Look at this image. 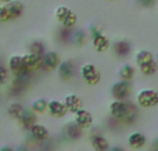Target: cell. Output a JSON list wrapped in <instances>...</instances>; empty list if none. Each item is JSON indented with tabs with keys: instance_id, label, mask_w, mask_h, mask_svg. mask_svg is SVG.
Wrapping results in <instances>:
<instances>
[{
	"instance_id": "obj_12",
	"label": "cell",
	"mask_w": 158,
	"mask_h": 151,
	"mask_svg": "<svg viewBox=\"0 0 158 151\" xmlns=\"http://www.w3.org/2000/svg\"><path fill=\"white\" fill-rule=\"evenodd\" d=\"M146 143H147V139H146V136L140 132L131 133L128 137V144L132 147V149H142V147L146 146Z\"/></svg>"
},
{
	"instance_id": "obj_10",
	"label": "cell",
	"mask_w": 158,
	"mask_h": 151,
	"mask_svg": "<svg viewBox=\"0 0 158 151\" xmlns=\"http://www.w3.org/2000/svg\"><path fill=\"white\" fill-rule=\"evenodd\" d=\"M47 110H49L50 115L56 116V118H61L67 114V108L64 103L58 101V100H53V101L47 103Z\"/></svg>"
},
{
	"instance_id": "obj_2",
	"label": "cell",
	"mask_w": 158,
	"mask_h": 151,
	"mask_svg": "<svg viewBox=\"0 0 158 151\" xmlns=\"http://www.w3.org/2000/svg\"><path fill=\"white\" fill-rule=\"evenodd\" d=\"M137 104L144 108L154 107L158 104V93L156 90H150V89L142 90L137 94Z\"/></svg>"
},
{
	"instance_id": "obj_26",
	"label": "cell",
	"mask_w": 158,
	"mask_h": 151,
	"mask_svg": "<svg viewBox=\"0 0 158 151\" xmlns=\"http://www.w3.org/2000/svg\"><path fill=\"white\" fill-rule=\"evenodd\" d=\"M85 39H86V35H85L83 31L78 29V31H74V32H72V43L81 46V44L85 43Z\"/></svg>"
},
{
	"instance_id": "obj_29",
	"label": "cell",
	"mask_w": 158,
	"mask_h": 151,
	"mask_svg": "<svg viewBox=\"0 0 158 151\" xmlns=\"http://www.w3.org/2000/svg\"><path fill=\"white\" fill-rule=\"evenodd\" d=\"M8 79V69L4 65H0V85H4Z\"/></svg>"
},
{
	"instance_id": "obj_27",
	"label": "cell",
	"mask_w": 158,
	"mask_h": 151,
	"mask_svg": "<svg viewBox=\"0 0 158 151\" xmlns=\"http://www.w3.org/2000/svg\"><path fill=\"white\" fill-rule=\"evenodd\" d=\"M140 69H142L143 74L151 75V74H154V72L157 71V65H156V63H154V60H153V61H150V63L142 64V65H140Z\"/></svg>"
},
{
	"instance_id": "obj_9",
	"label": "cell",
	"mask_w": 158,
	"mask_h": 151,
	"mask_svg": "<svg viewBox=\"0 0 158 151\" xmlns=\"http://www.w3.org/2000/svg\"><path fill=\"white\" fill-rule=\"evenodd\" d=\"M75 124L78 125L81 129H89L93 124L92 114L86 110H79L78 112H75Z\"/></svg>"
},
{
	"instance_id": "obj_14",
	"label": "cell",
	"mask_w": 158,
	"mask_h": 151,
	"mask_svg": "<svg viewBox=\"0 0 158 151\" xmlns=\"http://www.w3.org/2000/svg\"><path fill=\"white\" fill-rule=\"evenodd\" d=\"M6 8H7V13L10 15V19L18 18L24 13V6L21 2H10L6 4Z\"/></svg>"
},
{
	"instance_id": "obj_35",
	"label": "cell",
	"mask_w": 158,
	"mask_h": 151,
	"mask_svg": "<svg viewBox=\"0 0 158 151\" xmlns=\"http://www.w3.org/2000/svg\"><path fill=\"white\" fill-rule=\"evenodd\" d=\"M153 146H154V150H156V151H158V139H156V140H154Z\"/></svg>"
},
{
	"instance_id": "obj_22",
	"label": "cell",
	"mask_w": 158,
	"mask_h": 151,
	"mask_svg": "<svg viewBox=\"0 0 158 151\" xmlns=\"http://www.w3.org/2000/svg\"><path fill=\"white\" fill-rule=\"evenodd\" d=\"M29 51L32 53V54L40 55V57H42V54H43V51H44V43H43V42H40V40H33V42H31V44H29Z\"/></svg>"
},
{
	"instance_id": "obj_30",
	"label": "cell",
	"mask_w": 158,
	"mask_h": 151,
	"mask_svg": "<svg viewBox=\"0 0 158 151\" xmlns=\"http://www.w3.org/2000/svg\"><path fill=\"white\" fill-rule=\"evenodd\" d=\"M10 21V15L7 13V8H6V4L0 6V22H7Z\"/></svg>"
},
{
	"instance_id": "obj_28",
	"label": "cell",
	"mask_w": 158,
	"mask_h": 151,
	"mask_svg": "<svg viewBox=\"0 0 158 151\" xmlns=\"http://www.w3.org/2000/svg\"><path fill=\"white\" fill-rule=\"evenodd\" d=\"M61 22L64 24V28H71L72 25L77 22V17H75V14L72 13V11H69V13L64 17V19Z\"/></svg>"
},
{
	"instance_id": "obj_4",
	"label": "cell",
	"mask_w": 158,
	"mask_h": 151,
	"mask_svg": "<svg viewBox=\"0 0 158 151\" xmlns=\"http://www.w3.org/2000/svg\"><path fill=\"white\" fill-rule=\"evenodd\" d=\"M111 93H112V96L115 97V100L122 101L123 99H126V97L131 94V82H128V80H121V82L115 83L111 89Z\"/></svg>"
},
{
	"instance_id": "obj_33",
	"label": "cell",
	"mask_w": 158,
	"mask_h": 151,
	"mask_svg": "<svg viewBox=\"0 0 158 151\" xmlns=\"http://www.w3.org/2000/svg\"><path fill=\"white\" fill-rule=\"evenodd\" d=\"M0 151H15V149H14V147H11V146H7V144H6V146H2V147H0Z\"/></svg>"
},
{
	"instance_id": "obj_24",
	"label": "cell",
	"mask_w": 158,
	"mask_h": 151,
	"mask_svg": "<svg viewBox=\"0 0 158 151\" xmlns=\"http://www.w3.org/2000/svg\"><path fill=\"white\" fill-rule=\"evenodd\" d=\"M119 76L122 78L123 80H131L132 76H133V67L132 65H123L119 71Z\"/></svg>"
},
{
	"instance_id": "obj_31",
	"label": "cell",
	"mask_w": 158,
	"mask_h": 151,
	"mask_svg": "<svg viewBox=\"0 0 158 151\" xmlns=\"http://www.w3.org/2000/svg\"><path fill=\"white\" fill-rule=\"evenodd\" d=\"M69 13V10L67 7H58L57 8V11H56V17H57L60 21H63L64 19V17L67 15V14Z\"/></svg>"
},
{
	"instance_id": "obj_8",
	"label": "cell",
	"mask_w": 158,
	"mask_h": 151,
	"mask_svg": "<svg viewBox=\"0 0 158 151\" xmlns=\"http://www.w3.org/2000/svg\"><path fill=\"white\" fill-rule=\"evenodd\" d=\"M81 72H82L83 79L86 80L87 83H90V85H96V83L100 80V74H98V71L96 69V67L92 65V64H86V65H83Z\"/></svg>"
},
{
	"instance_id": "obj_6",
	"label": "cell",
	"mask_w": 158,
	"mask_h": 151,
	"mask_svg": "<svg viewBox=\"0 0 158 151\" xmlns=\"http://www.w3.org/2000/svg\"><path fill=\"white\" fill-rule=\"evenodd\" d=\"M42 67V57L40 55H36V54H25L22 55V68L27 69V71L32 72V71H36Z\"/></svg>"
},
{
	"instance_id": "obj_5",
	"label": "cell",
	"mask_w": 158,
	"mask_h": 151,
	"mask_svg": "<svg viewBox=\"0 0 158 151\" xmlns=\"http://www.w3.org/2000/svg\"><path fill=\"white\" fill-rule=\"evenodd\" d=\"M17 121H18L19 126H21L22 129L29 130L33 125L38 124V115H36V114L33 112L31 108H25L24 112L21 114V116H19Z\"/></svg>"
},
{
	"instance_id": "obj_25",
	"label": "cell",
	"mask_w": 158,
	"mask_h": 151,
	"mask_svg": "<svg viewBox=\"0 0 158 151\" xmlns=\"http://www.w3.org/2000/svg\"><path fill=\"white\" fill-rule=\"evenodd\" d=\"M136 60H137V63H139V65H142V64H146V63H150V61H153V57H151V54L148 51H146V50H142V51L137 53Z\"/></svg>"
},
{
	"instance_id": "obj_20",
	"label": "cell",
	"mask_w": 158,
	"mask_h": 151,
	"mask_svg": "<svg viewBox=\"0 0 158 151\" xmlns=\"http://www.w3.org/2000/svg\"><path fill=\"white\" fill-rule=\"evenodd\" d=\"M8 69L14 74H17L18 71L22 69V57L21 55H13L8 60Z\"/></svg>"
},
{
	"instance_id": "obj_16",
	"label": "cell",
	"mask_w": 158,
	"mask_h": 151,
	"mask_svg": "<svg viewBox=\"0 0 158 151\" xmlns=\"http://www.w3.org/2000/svg\"><path fill=\"white\" fill-rule=\"evenodd\" d=\"M92 147L94 151H108L110 143L103 135L94 136V137H92Z\"/></svg>"
},
{
	"instance_id": "obj_34",
	"label": "cell",
	"mask_w": 158,
	"mask_h": 151,
	"mask_svg": "<svg viewBox=\"0 0 158 151\" xmlns=\"http://www.w3.org/2000/svg\"><path fill=\"white\" fill-rule=\"evenodd\" d=\"M108 151H125L122 149V147H119V146H117V147H112V149H110Z\"/></svg>"
},
{
	"instance_id": "obj_32",
	"label": "cell",
	"mask_w": 158,
	"mask_h": 151,
	"mask_svg": "<svg viewBox=\"0 0 158 151\" xmlns=\"http://www.w3.org/2000/svg\"><path fill=\"white\" fill-rule=\"evenodd\" d=\"M137 2H139V4L144 6V7H153L156 0H137Z\"/></svg>"
},
{
	"instance_id": "obj_36",
	"label": "cell",
	"mask_w": 158,
	"mask_h": 151,
	"mask_svg": "<svg viewBox=\"0 0 158 151\" xmlns=\"http://www.w3.org/2000/svg\"><path fill=\"white\" fill-rule=\"evenodd\" d=\"M0 2H2V3H6V4H7V3H10V2H14V0H0Z\"/></svg>"
},
{
	"instance_id": "obj_19",
	"label": "cell",
	"mask_w": 158,
	"mask_h": 151,
	"mask_svg": "<svg viewBox=\"0 0 158 151\" xmlns=\"http://www.w3.org/2000/svg\"><path fill=\"white\" fill-rule=\"evenodd\" d=\"M24 105L19 104V103H13V104H10V107L7 108V114L10 118L13 119H18L19 116H21V114L24 112Z\"/></svg>"
},
{
	"instance_id": "obj_21",
	"label": "cell",
	"mask_w": 158,
	"mask_h": 151,
	"mask_svg": "<svg viewBox=\"0 0 158 151\" xmlns=\"http://www.w3.org/2000/svg\"><path fill=\"white\" fill-rule=\"evenodd\" d=\"M31 110L38 115V114H43L44 111L47 110V101L44 99H39V100H35L31 105Z\"/></svg>"
},
{
	"instance_id": "obj_3",
	"label": "cell",
	"mask_w": 158,
	"mask_h": 151,
	"mask_svg": "<svg viewBox=\"0 0 158 151\" xmlns=\"http://www.w3.org/2000/svg\"><path fill=\"white\" fill-rule=\"evenodd\" d=\"M28 132H29L31 140H33L35 143H44L49 140V130L40 124H35Z\"/></svg>"
},
{
	"instance_id": "obj_1",
	"label": "cell",
	"mask_w": 158,
	"mask_h": 151,
	"mask_svg": "<svg viewBox=\"0 0 158 151\" xmlns=\"http://www.w3.org/2000/svg\"><path fill=\"white\" fill-rule=\"evenodd\" d=\"M110 112H111L112 118L117 121L123 122V124H133L137 118V110L133 104L125 101H119L115 100L110 105Z\"/></svg>"
},
{
	"instance_id": "obj_18",
	"label": "cell",
	"mask_w": 158,
	"mask_h": 151,
	"mask_svg": "<svg viewBox=\"0 0 158 151\" xmlns=\"http://www.w3.org/2000/svg\"><path fill=\"white\" fill-rule=\"evenodd\" d=\"M58 72H60V76L63 78V79H65V80L71 79V78L74 76V65H72V63L71 61H63V63L60 64Z\"/></svg>"
},
{
	"instance_id": "obj_37",
	"label": "cell",
	"mask_w": 158,
	"mask_h": 151,
	"mask_svg": "<svg viewBox=\"0 0 158 151\" xmlns=\"http://www.w3.org/2000/svg\"><path fill=\"white\" fill-rule=\"evenodd\" d=\"M157 58H158V54H157Z\"/></svg>"
},
{
	"instance_id": "obj_11",
	"label": "cell",
	"mask_w": 158,
	"mask_h": 151,
	"mask_svg": "<svg viewBox=\"0 0 158 151\" xmlns=\"http://www.w3.org/2000/svg\"><path fill=\"white\" fill-rule=\"evenodd\" d=\"M64 105H65L67 111L75 114V112H78L79 110H82V100L79 99L77 94H69V96L65 97Z\"/></svg>"
},
{
	"instance_id": "obj_17",
	"label": "cell",
	"mask_w": 158,
	"mask_h": 151,
	"mask_svg": "<svg viewBox=\"0 0 158 151\" xmlns=\"http://www.w3.org/2000/svg\"><path fill=\"white\" fill-rule=\"evenodd\" d=\"M114 51L118 57L123 58V57H126V55H129V53H131V44L126 40H118V42H115V44H114Z\"/></svg>"
},
{
	"instance_id": "obj_13",
	"label": "cell",
	"mask_w": 158,
	"mask_h": 151,
	"mask_svg": "<svg viewBox=\"0 0 158 151\" xmlns=\"http://www.w3.org/2000/svg\"><path fill=\"white\" fill-rule=\"evenodd\" d=\"M58 64H60V57L56 51L46 53L44 57H42V67H44L46 69H54Z\"/></svg>"
},
{
	"instance_id": "obj_23",
	"label": "cell",
	"mask_w": 158,
	"mask_h": 151,
	"mask_svg": "<svg viewBox=\"0 0 158 151\" xmlns=\"http://www.w3.org/2000/svg\"><path fill=\"white\" fill-rule=\"evenodd\" d=\"M58 39L63 43H72V31L71 28H61L58 32Z\"/></svg>"
},
{
	"instance_id": "obj_15",
	"label": "cell",
	"mask_w": 158,
	"mask_h": 151,
	"mask_svg": "<svg viewBox=\"0 0 158 151\" xmlns=\"http://www.w3.org/2000/svg\"><path fill=\"white\" fill-rule=\"evenodd\" d=\"M64 132H65V136L69 139V140H78V139L82 136V129L75 124V122H69V124H67Z\"/></svg>"
},
{
	"instance_id": "obj_7",
	"label": "cell",
	"mask_w": 158,
	"mask_h": 151,
	"mask_svg": "<svg viewBox=\"0 0 158 151\" xmlns=\"http://www.w3.org/2000/svg\"><path fill=\"white\" fill-rule=\"evenodd\" d=\"M90 31H92L93 44H94L96 50H97V51H104V50L108 47V40L106 39V36H103L100 28H97V27H92Z\"/></svg>"
}]
</instances>
